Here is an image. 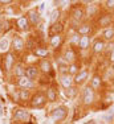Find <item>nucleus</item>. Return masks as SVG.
Here are the masks:
<instances>
[{
    "instance_id": "5",
    "label": "nucleus",
    "mask_w": 114,
    "mask_h": 124,
    "mask_svg": "<svg viewBox=\"0 0 114 124\" xmlns=\"http://www.w3.org/2000/svg\"><path fill=\"white\" fill-rule=\"evenodd\" d=\"M68 114H69V108L64 104H60V106H57L56 108H53V110L49 112V117H50L52 122L60 123V122H62V120L66 119Z\"/></svg>"
},
{
    "instance_id": "33",
    "label": "nucleus",
    "mask_w": 114,
    "mask_h": 124,
    "mask_svg": "<svg viewBox=\"0 0 114 124\" xmlns=\"http://www.w3.org/2000/svg\"><path fill=\"white\" fill-rule=\"evenodd\" d=\"M81 69H82V67H81L80 62H74V63L68 65V71H69V75H72V77H74V75H76V74L80 71Z\"/></svg>"
},
{
    "instance_id": "15",
    "label": "nucleus",
    "mask_w": 114,
    "mask_h": 124,
    "mask_svg": "<svg viewBox=\"0 0 114 124\" xmlns=\"http://www.w3.org/2000/svg\"><path fill=\"white\" fill-rule=\"evenodd\" d=\"M64 42H65L64 34H55V36H50L49 41H48L49 49H53V50H58L62 45H64Z\"/></svg>"
},
{
    "instance_id": "6",
    "label": "nucleus",
    "mask_w": 114,
    "mask_h": 124,
    "mask_svg": "<svg viewBox=\"0 0 114 124\" xmlns=\"http://www.w3.org/2000/svg\"><path fill=\"white\" fill-rule=\"evenodd\" d=\"M113 23H114V15L109 13V12L100 13L94 20L95 26L100 28V29H105V28H107V26H112Z\"/></svg>"
},
{
    "instance_id": "37",
    "label": "nucleus",
    "mask_w": 114,
    "mask_h": 124,
    "mask_svg": "<svg viewBox=\"0 0 114 124\" xmlns=\"http://www.w3.org/2000/svg\"><path fill=\"white\" fill-rule=\"evenodd\" d=\"M3 31L5 32V26H4V23H3L1 20H0V32H3Z\"/></svg>"
},
{
    "instance_id": "21",
    "label": "nucleus",
    "mask_w": 114,
    "mask_h": 124,
    "mask_svg": "<svg viewBox=\"0 0 114 124\" xmlns=\"http://www.w3.org/2000/svg\"><path fill=\"white\" fill-rule=\"evenodd\" d=\"M64 31H65V26H64V23L62 21H58L56 24H52L49 25V29H48V36H55V34H64Z\"/></svg>"
},
{
    "instance_id": "22",
    "label": "nucleus",
    "mask_w": 114,
    "mask_h": 124,
    "mask_svg": "<svg viewBox=\"0 0 114 124\" xmlns=\"http://www.w3.org/2000/svg\"><path fill=\"white\" fill-rule=\"evenodd\" d=\"M25 66H27V65L24 63V62H21V61L16 62L15 66H13V69H12L11 74L13 75L16 79L20 78V77H24V75H25Z\"/></svg>"
},
{
    "instance_id": "9",
    "label": "nucleus",
    "mask_w": 114,
    "mask_h": 124,
    "mask_svg": "<svg viewBox=\"0 0 114 124\" xmlns=\"http://www.w3.org/2000/svg\"><path fill=\"white\" fill-rule=\"evenodd\" d=\"M27 19H28V23L31 25V28H38L43 23V19H41V13L40 11L37 9H28L25 13Z\"/></svg>"
},
{
    "instance_id": "18",
    "label": "nucleus",
    "mask_w": 114,
    "mask_h": 124,
    "mask_svg": "<svg viewBox=\"0 0 114 124\" xmlns=\"http://www.w3.org/2000/svg\"><path fill=\"white\" fill-rule=\"evenodd\" d=\"M40 71H38L36 65H27L25 66V77H28L31 81L37 82L40 79Z\"/></svg>"
},
{
    "instance_id": "28",
    "label": "nucleus",
    "mask_w": 114,
    "mask_h": 124,
    "mask_svg": "<svg viewBox=\"0 0 114 124\" xmlns=\"http://www.w3.org/2000/svg\"><path fill=\"white\" fill-rule=\"evenodd\" d=\"M17 91H19V100L20 102H28L31 100L32 95H33V93H32V90H27V88H17Z\"/></svg>"
},
{
    "instance_id": "2",
    "label": "nucleus",
    "mask_w": 114,
    "mask_h": 124,
    "mask_svg": "<svg viewBox=\"0 0 114 124\" xmlns=\"http://www.w3.org/2000/svg\"><path fill=\"white\" fill-rule=\"evenodd\" d=\"M48 103V99H47V95L44 91H36L33 93L31 100H29V107L33 108V110H41L47 106Z\"/></svg>"
},
{
    "instance_id": "26",
    "label": "nucleus",
    "mask_w": 114,
    "mask_h": 124,
    "mask_svg": "<svg viewBox=\"0 0 114 124\" xmlns=\"http://www.w3.org/2000/svg\"><path fill=\"white\" fill-rule=\"evenodd\" d=\"M58 82L61 85V87L64 88H69L72 86H74V82H73V77L69 75V74H65V75H58Z\"/></svg>"
},
{
    "instance_id": "3",
    "label": "nucleus",
    "mask_w": 114,
    "mask_h": 124,
    "mask_svg": "<svg viewBox=\"0 0 114 124\" xmlns=\"http://www.w3.org/2000/svg\"><path fill=\"white\" fill-rule=\"evenodd\" d=\"M1 60H0V67H1V71L10 74L12 73V69H13L15 63H16V55L13 54L12 52H8L7 54L1 55Z\"/></svg>"
},
{
    "instance_id": "10",
    "label": "nucleus",
    "mask_w": 114,
    "mask_h": 124,
    "mask_svg": "<svg viewBox=\"0 0 114 124\" xmlns=\"http://www.w3.org/2000/svg\"><path fill=\"white\" fill-rule=\"evenodd\" d=\"M37 69L40 71V74L43 75H50L53 74L55 69H53V65H52V61L48 60V58H44V60H37Z\"/></svg>"
},
{
    "instance_id": "1",
    "label": "nucleus",
    "mask_w": 114,
    "mask_h": 124,
    "mask_svg": "<svg viewBox=\"0 0 114 124\" xmlns=\"http://www.w3.org/2000/svg\"><path fill=\"white\" fill-rule=\"evenodd\" d=\"M97 102V91H94L89 86H85L81 91V104L84 107H92Z\"/></svg>"
},
{
    "instance_id": "35",
    "label": "nucleus",
    "mask_w": 114,
    "mask_h": 124,
    "mask_svg": "<svg viewBox=\"0 0 114 124\" xmlns=\"http://www.w3.org/2000/svg\"><path fill=\"white\" fill-rule=\"evenodd\" d=\"M107 62H109V63H114V48L110 50L109 53H107Z\"/></svg>"
},
{
    "instance_id": "16",
    "label": "nucleus",
    "mask_w": 114,
    "mask_h": 124,
    "mask_svg": "<svg viewBox=\"0 0 114 124\" xmlns=\"http://www.w3.org/2000/svg\"><path fill=\"white\" fill-rule=\"evenodd\" d=\"M90 49H92L93 54H102V53L106 52V42H105L101 37H97L92 42Z\"/></svg>"
},
{
    "instance_id": "27",
    "label": "nucleus",
    "mask_w": 114,
    "mask_h": 124,
    "mask_svg": "<svg viewBox=\"0 0 114 124\" xmlns=\"http://www.w3.org/2000/svg\"><path fill=\"white\" fill-rule=\"evenodd\" d=\"M90 46H92V38L89 36H81L80 44H78V50L85 52V50L90 49Z\"/></svg>"
},
{
    "instance_id": "24",
    "label": "nucleus",
    "mask_w": 114,
    "mask_h": 124,
    "mask_svg": "<svg viewBox=\"0 0 114 124\" xmlns=\"http://www.w3.org/2000/svg\"><path fill=\"white\" fill-rule=\"evenodd\" d=\"M49 53H50L49 48H47V46H44V45H38L37 48L32 52V54H33L36 58H38V60H44V58H48Z\"/></svg>"
},
{
    "instance_id": "40",
    "label": "nucleus",
    "mask_w": 114,
    "mask_h": 124,
    "mask_svg": "<svg viewBox=\"0 0 114 124\" xmlns=\"http://www.w3.org/2000/svg\"><path fill=\"white\" fill-rule=\"evenodd\" d=\"M86 124H95V122H94V120H90V122H89V123H86Z\"/></svg>"
},
{
    "instance_id": "41",
    "label": "nucleus",
    "mask_w": 114,
    "mask_h": 124,
    "mask_svg": "<svg viewBox=\"0 0 114 124\" xmlns=\"http://www.w3.org/2000/svg\"><path fill=\"white\" fill-rule=\"evenodd\" d=\"M112 69H113V71H114V63L112 65Z\"/></svg>"
},
{
    "instance_id": "32",
    "label": "nucleus",
    "mask_w": 114,
    "mask_h": 124,
    "mask_svg": "<svg viewBox=\"0 0 114 124\" xmlns=\"http://www.w3.org/2000/svg\"><path fill=\"white\" fill-rule=\"evenodd\" d=\"M64 94H65V96H66L68 99H74V98H76V95L78 94V87H77V86H72L69 88H65Z\"/></svg>"
},
{
    "instance_id": "14",
    "label": "nucleus",
    "mask_w": 114,
    "mask_h": 124,
    "mask_svg": "<svg viewBox=\"0 0 114 124\" xmlns=\"http://www.w3.org/2000/svg\"><path fill=\"white\" fill-rule=\"evenodd\" d=\"M89 86L94 91H100L104 86V77L98 73H94L90 78H89Z\"/></svg>"
},
{
    "instance_id": "30",
    "label": "nucleus",
    "mask_w": 114,
    "mask_h": 124,
    "mask_svg": "<svg viewBox=\"0 0 114 124\" xmlns=\"http://www.w3.org/2000/svg\"><path fill=\"white\" fill-rule=\"evenodd\" d=\"M58 21H61V9L56 8V9H53L52 12H50L49 23H50V25H52V24H56V23H58Z\"/></svg>"
},
{
    "instance_id": "20",
    "label": "nucleus",
    "mask_w": 114,
    "mask_h": 124,
    "mask_svg": "<svg viewBox=\"0 0 114 124\" xmlns=\"http://www.w3.org/2000/svg\"><path fill=\"white\" fill-rule=\"evenodd\" d=\"M15 25H16V28L19 29L20 32H29L31 31V25H29L28 19H27L25 15L17 17V19L15 20Z\"/></svg>"
},
{
    "instance_id": "8",
    "label": "nucleus",
    "mask_w": 114,
    "mask_h": 124,
    "mask_svg": "<svg viewBox=\"0 0 114 124\" xmlns=\"http://www.w3.org/2000/svg\"><path fill=\"white\" fill-rule=\"evenodd\" d=\"M12 117H13V122L21 123V124H28L32 119L31 112L27 111L25 108H16V110H13Z\"/></svg>"
},
{
    "instance_id": "36",
    "label": "nucleus",
    "mask_w": 114,
    "mask_h": 124,
    "mask_svg": "<svg viewBox=\"0 0 114 124\" xmlns=\"http://www.w3.org/2000/svg\"><path fill=\"white\" fill-rule=\"evenodd\" d=\"M13 0H0V5L1 7H4V5H11V4H13Z\"/></svg>"
},
{
    "instance_id": "29",
    "label": "nucleus",
    "mask_w": 114,
    "mask_h": 124,
    "mask_svg": "<svg viewBox=\"0 0 114 124\" xmlns=\"http://www.w3.org/2000/svg\"><path fill=\"white\" fill-rule=\"evenodd\" d=\"M89 4H90V5H88V7L85 8V15L88 17H97L98 15H100V12H101L100 7H98V5L92 4V3H89Z\"/></svg>"
},
{
    "instance_id": "25",
    "label": "nucleus",
    "mask_w": 114,
    "mask_h": 124,
    "mask_svg": "<svg viewBox=\"0 0 114 124\" xmlns=\"http://www.w3.org/2000/svg\"><path fill=\"white\" fill-rule=\"evenodd\" d=\"M101 38L105 42H113L114 41V25L102 29L101 31Z\"/></svg>"
},
{
    "instance_id": "13",
    "label": "nucleus",
    "mask_w": 114,
    "mask_h": 124,
    "mask_svg": "<svg viewBox=\"0 0 114 124\" xmlns=\"http://www.w3.org/2000/svg\"><path fill=\"white\" fill-rule=\"evenodd\" d=\"M89 81V70L86 67H82L76 75L73 77V82H74V86L80 87L82 85H85L86 82Z\"/></svg>"
},
{
    "instance_id": "34",
    "label": "nucleus",
    "mask_w": 114,
    "mask_h": 124,
    "mask_svg": "<svg viewBox=\"0 0 114 124\" xmlns=\"http://www.w3.org/2000/svg\"><path fill=\"white\" fill-rule=\"evenodd\" d=\"M102 5L106 12H109V13L114 12V0H105V1H102Z\"/></svg>"
},
{
    "instance_id": "17",
    "label": "nucleus",
    "mask_w": 114,
    "mask_h": 124,
    "mask_svg": "<svg viewBox=\"0 0 114 124\" xmlns=\"http://www.w3.org/2000/svg\"><path fill=\"white\" fill-rule=\"evenodd\" d=\"M15 85L17 86V88H27V90H32V88L36 87V82L31 81L28 77H20L15 81Z\"/></svg>"
},
{
    "instance_id": "39",
    "label": "nucleus",
    "mask_w": 114,
    "mask_h": 124,
    "mask_svg": "<svg viewBox=\"0 0 114 124\" xmlns=\"http://www.w3.org/2000/svg\"><path fill=\"white\" fill-rule=\"evenodd\" d=\"M44 5H45V4H40V8H38V9H40V11L44 9Z\"/></svg>"
},
{
    "instance_id": "12",
    "label": "nucleus",
    "mask_w": 114,
    "mask_h": 124,
    "mask_svg": "<svg viewBox=\"0 0 114 124\" xmlns=\"http://www.w3.org/2000/svg\"><path fill=\"white\" fill-rule=\"evenodd\" d=\"M93 31H94V24L92 21H84L74 29V32L77 34H80V36H89V37L92 36Z\"/></svg>"
},
{
    "instance_id": "38",
    "label": "nucleus",
    "mask_w": 114,
    "mask_h": 124,
    "mask_svg": "<svg viewBox=\"0 0 114 124\" xmlns=\"http://www.w3.org/2000/svg\"><path fill=\"white\" fill-rule=\"evenodd\" d=\"M0 115H4V107H3V104H1V100H0Z\"/></svg>"
},
{
    "instance_id": "31",
    "label": "nucleus",
    "mask_w": 114,
    "mask_h": 124,
    "mask_svg": "<svg viewBox=\"0 0 114 124\" xmlns=\"http://www.w3.org/2000/svg\"><path fill=\"white\" fill-rule=\"evenodd\" d=\"M80 38H81L80 34H77L76 32H73V34H70V36H69V44H68V45L72 46V48H74V49H78Z\"/></svg>"
},
{
    "instance_id": "7",
    "label": "nucleus",
    "mask_w": 114,
    "mask_h": 124,
    "mask_svg": "<svg viewBox=\"0 0 114 124\" xmlns=\"http://www.w3.org/2000/svg\"><path fill=\"white\" fill-rule=\"evenodd\" d=\"M24 50H25V41H24V38L17 33L13 34L11 38V52L15 55H17V54H21Z\"/></svg>"
},
{
    "instance_id": "4",
    "label": "nucleus",
    "mask_w": 114,
    "mask_h": 124,
    "mask_svg": "<svg viewBox=\"0 0 114 124\" xmlns=\"http://www.w3.org/2000/svg\"><path fill=\"white\" fill-rule=\"evenodd\" d=\"M86 17L85 15V8L82 7V5H74L73 8H72L70 11V20L72 23H73V28L76 29L77 26H78L81 23H84V19Z\"/></svg>"
},
{
    "instance_id": "19",
    "label": "nucleus",
    "mask_w": 114,
    "mask_h": 124,
    "mask_svg": "<svg viewBox=\"0 0 114 124\" xmlns=\"http://www.w3.org/2000/svg\"><path fill=\"white\" fill-rule=\"evenodd\" d=\"M47 95V99L49 103H55L57 99H58V90H57L56 85L55 83H50L49 86L47 87V90L44 91Z\"/></svg>"
},
{
    "instance_id": "11",
    "label": "nucleus",
    "mask_w": 114,
    "mask_h": 124,
    "mask_svg": "<svg viewBox=\"0 0 114 124\" xmlns=\"http://www.w3.org/2000/svg\"><path fill=\"white\" fill-rule=\"evenodd\" d=\"M62 60L65 61L66 65H70V63H74V62H78V54H77V50L72 46H66L62 52Z\"/></svg>"
},
{
    "instance_id": "23",
    "label": "nucleus",
    "mask_w": 114,
    "mask_h": 124,
    "mask_svg": "<svg viewBox=\"0 0 114 124\" xmlns=\"http://www.w3.org/2000/svg\"><path fill=\"white\" fill-rule=\"evenodd\" d=\"M8 52H11V38L4 34L0 37V55L7 54Z\"/></svg>"
}]
</instances>
